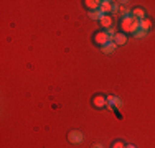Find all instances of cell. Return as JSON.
I'll return each instance as SVG.
<instances>
[{
  "label": "cell",
  "mask_w": 155,
  "mask_h": 148,
  "mask_svg": "<svg viewBox=\"0 0 155 148\" xmlns=\"http://www.w3.org/2000/svg\"><path fill=\"white\" fill-rule=\"evenodd\" d=\"M120 28L124 30V31H129V33H137L140 30V20H137V18H134L130 15V17H125L122 18V21H120Z\"/></svg>",
  "instance_id": "1"
},
{
  "label": "cell",
  "mask_w": 155,
  "mask_h": 148,
  "mask_svg": "<svg viewBox=\"0 0 155 148\" xmlns=\"http://www.w3.org/2000/svg\"><path fill=\"white\" fill-rule=\"evenodd\" d=\"M68 140L71 143H83V140H84V135H83V132H79V130H71L69 132V135H68Z\"/></svg>",
  "instance_id": "2"
},
{
  "label": "cell",
  "mask_w": 155,
  "mask_h": 148,
  "mask_svg": "<svg viewBox=\"0 0 155 148\" xmlns=\"http://www.w3.org/2000/svg\"><path fill=\"white\" fill-rule=\"evenodd\" d=\"M109 41H110V40H109V36H107V33H106V31H99V33H96V35H94V43L101 44V46L107 44Z\"/></svg>",
  "instance_id": "3"
},
{
  "label": "cell",
  "mask_w": 155,
  "mask_h": 148,
  "mask_svg": "<svg viewBox=\"0 0 155 148\" xmlns=\"http://www.w3.org/2000/svg\"><path fill=\"white\" fill-rule=\"evenodd\" d=\"M93 104H94L96 109H102V107L107 105V99L102 97V95H96V97L93 99Z\"/></svg>",
  "instance_id": "4"
},
{
  "label": "cell",
  "mask_w": 155,
  "mask_h": 148,
  "mask_svg": "<svg viewBox=\"0 0 155 148\" xmlns=\"http://www.w3.org/2000/svg\"><path fill=\"white\" fill-rule=\"evenodd\" d=\"M107 104H109V105H112L114 109H122V101H120L119 97H116V95H109V97H107Z\"/></svg>",
  "instance_id": "5"
},
{
  "label": "cell",
  "mask_w": 155,
  "mask_h": 148,
  "mask_svg": "<svg viewBox=\"0 0 155 148\" xmlns=\"http://www.w3.org/2000/svg\"><path fill=\"white\" fill-rule=\"evenodd\" d=\"M116 48H117L116 41H109L107 44H104V46H101V50H102V53H104V54H112L114 51H116Z\"/></svg>",
  "instance_id": "6"
},
{
  "label": "cell",
  "mask_w": 155,
  "mask_h": 148,
  "mask_svg": "<svg viewBox=\"0 0 155 148\" xmlns=\"http://www.w3.org/2000/svg\"><path fill=\"white\" fill-rule=\"evenodd\" d=\"M84 5L89 8V12H94V10H99V7H101V0H86Z\"/></svg>",
  "instance_id": "7"
},
{
  "label": "cell",
  "mask_w": 155,
  "mask_h": 148,
  "mask_svg": "<svg viewBox=\"0 0 155 148\" xmlns=\"http://www.w3.org/2000/svg\"><path fill=\"white\" fill-rule=\"evenodd\" d=\"M112 5L114 2H109V0H104V2H101V7H99V10H101L102 13H107V12H112Z\"/></svg>",
  "instance_id": "8"
},
{
  "label": "cell",
  "mask_w": 155,
  "mask_h": 148,
  "mask_svg": "<svg viewBox=\"0 0 155 148\" xmlns=\"http://www.w3.org/2000/svg\"><path fill=\"white\" fill-rule=\"evenodd\" d=\"M114 41H116L117 46H122V44L127 43V36H125L124 33H117V35H116V38H114Z\"/></svg>",
  "instance_id": "9"
},
{
  "label": "cell",
  "mask_w": 155,
  "mask_h": 148,
  "mask_svg": "<svg viewBox=\"0 0 155 148\" xmlns=\"http://www.w3.org/2000/svg\"><path fill=\"white\" fill-rule=\"evenodd\" d=\"M132 17L137 18V20H143L145 18V12H143V8H134L132 10Z\"/></svg>",
  "instance_id": "10"
},
{
  "label": "cell",
  "mask_w": 155,
  "mask_h": 148,
  "mask_svg": "<svg viewBox=\"0 0 155 148\" xmlns=\"http://www.w3.org/2000/svg\"><path fill=\"white\" fill-rule=\"evenodd\" d=\"M101 25H102V28H110V25H112V17L104 15V17L101 18Z\"/></svg>",
  "instance_id": "11"
},
{
  "label": "cell",
  "mask_w": 155,
  "mask_h": 148,
  "mask_svg": "<svg viewBox=\"0 0 155 148\" xmlns=\"http://www.w3.org/2000/svg\"><path fill=\"white\" fill-rule=\"evenodd\" d=\"M102 17H104V13H102L101 10H94V12H89V18H91V20H99V21H101Z\"/></svg>",
  "instance_id": "12"
},
{
  "label": "cell",
  "mask_w": 155,
  "mask_h": 148,
  "mask_svg": "<svg viewBox=\"0 0 155 148\" xmlns=\"http://www.w3.org/2000/svg\"><path fill=\"white\" fill-rule=\"evenodd\" d=\"M150 27H152V21H150L149 18H143V20H140V30H145V31H149Z\"/></svg>",
  "instance_id": "13"
},
{
  "label": "cell",
  "mask_w": 155,
  "mask_h": 148,
  "mask_svg": "<svg viewBox=\"0 0 155 148\" xmlns=\"http://www.w3.org/2000/svg\"><path fill=\"white\" fill-rule=\"evenodd\" d=\"M119 13H120V15H122V17L125 18V17H130V15H132V10L129 8L127 5H120V8H119Z\"/></svg>",
  "instance_id": "14"
},
{
  "label": "cell",
  "mask_w": 155,
  "mask_h": 148,
  "mask_svg": "<svg viewBox=\"0 0 155 148\" xmlns=\"http://www.w3.org/2000/svg\"><path fill=\"white\" fill-rule=\"evenodd\" d=\"M147 33H149V31H145V30H139L137 33H134V38H137V40H140V38H145V36H147Z\"/></svg>",
  "instance_id": "15"
},
{
  "label": "cell",
  "mask_w": 155,
  "mask_h": 148,
  "mask_svg": "<svg viewBox=\"0 0 155 148\" xmlns=\"http://www.w3.org/2000/svg\"><path fill=\"white\" fill-rule=\"evenodd\" d=\"M112 148H125V145H124L122 142H116V143L112 145Z\"/></svg>",
  "instance_id": "16"
},
{
  "label": "cell",
  "mask_w": 155,
  "mask_h": 148,
  "mask_svg": "<svg viewBox=\"0 0 155 148\" xmlns=\"http://www.w3.org/2000/svg\"><path fill=\"white\" fill-rule=\"evenodd\" d=\"M93 148H104V146H102V145H101V143H96V145H94Z\"/></svg>",
  "instance_id": "17"
},
{
  "label": "cell",
  "mask_w": 155,
  "mask_h": 148,
  "mask_svg": "<svg viewBox=\"0 0 155 148\" xmlns=\"http://www.w3.org/2000/svg\"><path fill=\"white\" fill-rule=\"evenodd\" d=\"M125 148H135L134 145H127V146H125Z\"/></svg>",
  "instance_id": "18"
}]
</instances>
